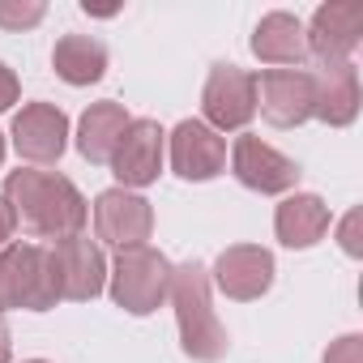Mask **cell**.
Returning <instances> with one entry per match:
<instances>
[{"mask_svg":"<svg viewBox=\"0 0 363 363\" xmlns=\"http://www.w3.org/2000/svg\"><path fill=\"white\" fill-rule=\"evenodd\" d=\"M5 197L13 206V218L39 235V240H65V235H82L90 210H86V197L69 184L65 175L56 171H13L5 179Z\"/></svg>","mask_w":363,"mask_h":363,"instance_id":"6da1fadb","label":"cell"},{"mask_svg":"<svg viewBox=\"0 0 363 363\" xmlns=\"http://www.w3.org/2000/svg\"><path fill=\"white\" fill-rule=\"evenodd\" d=\"M171 303H175V320H179V346H184L189 359L197 363H218L231 346L223 320L214 316L210 308V274L189 261V265H179L171 269Z\"/></svg>","mask_w":363,"mask_h":363,"instance_id":"7a4b0ae2","label":"cell"},{"mask_svg":"<svg viewBox=\"0 0 363 363\" xmlns=\"http://www.w3.org/2000/svg\"><path fill=\"white\" fill-rule=\"evenodd\" d=\"M60 303V282L52 252L39 244H13L0 252V312L5 308H30L48 312Z\"/></svg>","mask_w":363,"mask_h":363,"instance_id":"3957f363","label":"cell"},{"mask_svg":"<svg viewBox=\"0 0 363 363\" xmlns=\"http://www.w3.org/2000/svg\"><path fill=\"white\" fill-rule=\"evenodd\" d=\"M171 291V261L150 248V244H137V248H120L116 252V269H111V299L133 312V316H150Z\"/></svg>","mask_w":363,"mask_h":363,"instance_id":"277c9868","label":"cell"},{"mask_svg":"<svg viewBox=\"0 0 363 363\" xmlns=\"http://www.w3.org/2000/svg\"><path fill=\"white\" fill-rule=\"evenodd\" d=\"M257 107L269 124L295 128L316 111V73L308 69H265L257 77Z\"/></svg>","mask_w":363,"mask_h":363,"instance_id":"5b68a950","label":"cell"},{"mask_svg":"<svg viewBox=\"0 0 363 363\" xmlns=\"http://www.w3.org/2000/svg\"><path fill=\"white\" fill-rule=\"evenodd\" d=\"M359 35H363V5L359 0H329V5L316 9L312 26L303 30L308 56H316L320 69L346 65L350 52L359 48Z\"/></svg>","mask_w":363,"mask_h":363,"instance_id":"8992f818","label":"cell"},{"mask_svg":"<svg viewBox=\"0 0 363 363\" xmlns=\"http://www.w3.org/2000/svg\"><path fill=\"white\" fill-rule=\"evenodd\" d=\"M201 111L214 128H244L257 116V77L235 65H214L201 94Z\"/></svg>","mask_w":363,"mask_h":363,"instance_id":"52a82bcc","label":"cell"},{"mask_svg":"<svg viewBox=\"0 0 363 363\" xmlns=\"http://www.w3.org/2000/svg\"><path fill=\"white\" fill-rule=\"evenodd\" d=\"M231 167H235V179H240L244 189L265 193V197L286 193V189L299 184V167H295V158L278 154L274 145H265V141L252 137V133H244V137L235 141V150H231Z\"/></svg>","mask_w":363,"mask_h":363,"instance_id":"ba28073f","label":"cell"},{"mask_svg":"<svg viewBox=\"0 0 363 363\" xmlns=\"http://www.w3.org/2000/svg\"><path fill=\"white\" fill-rule=\"evenodd\" d=\"M94 231L103 244H116V248H137L150 240L154 231V210L145 197L128 193V189H107L99 201H94Z\"/></svg>","mask_w":363,"mask_h":363,"instance_id":"9c48e42d","label":"cell"},{"mask_svg":"<svg viewBox=\"0 0 363 363\" xmlns=\"http://www.w3.org/2000/svg\"><path fill=\"white\" fill-rule=\"evenodd\" d=\"M52 265H56V282H60V299H94L103 291V278H107V265H103V252L94 240L86 235H65L56 240L52 248Z\"/></svg>","mask_w":363,"mask_h":363,"instance_id":"30bf717a","label":"cell"},{"mask_svg":"<svg viewBox=\"0 0 363 363\" xmlns=\"http://www.w3.org/2000/svg\"><path fill=\"white\" fill-rule=\"evenodd\" d=\"M111 171L124 189H145L162 171V128L158 120H133L111 154Z\"/></svg>","mask_w":363,"mask_h":363,"instance_id":"8fae6325","label":"cell"},{"mask_svg":"<svg viewBox=\"0 0 363 363\" xmlns=\"http://www.w3.org/2000/svg\"><path fill=\"white\" fill-rule=\"evenodd\" d=\"M171 167L184 179H214L227 167V141L206 120H184L171 133Z\"/></svg>","mask_w":363,"mask_h":363,"instance_id":"7c38bea8","label":"cell"},{"mask_svg":"<svg viewBox=\"0 0 363 363\" xmlns=\"http://www.w3.org/2000/svg\"><path fill=\"white\" fill-rule=\"evenodd\" d=\"M69 141V116L52 103H26L13 116V145L26 162H56Z\"/></svg>","mask_w":363,"mask_h":363,"instance_id":"4fadbf2b","label":"cell"},{"mask_svg":"<svg viewBox=\"0 0 363 363\" xmlns=\"http://www.w3.org/2000/svg\"><path fill=\"white\" fill-rule=\"evenodd\" d=\"M214 282L227 299H240V303H252L261 299L269 286H274V257L257 244H235L218 257L214 265Z\"/></svg>","mask_w":363,"mask_h":363,"instance_id":"5bb4252c","label":"cell"},{"mask_svg":"<svg viewBox=\"0 0 363 363\" xmlns=\"http://www.w3.org/2000/svg\"><path fill=\"white\" fill-rule=\"evenodd\" d=\"M252 52L257 60L265 65H303L308 60V39H303V26L299 18L291 13H265L252 30Z\"/></svg>","mask_w":363,"mask_h":363,"instance_id":"9a60e30c","label":"cell"},{"mask_svg":"<svg viewBox=\"0 0 363 363\" xmlns=\"http://www.w3.org/2000/svg\"><path fill=\"white\" fill-rule=\"evenodd\" d=\"M274 231L286 248H312L325 231H329V206L312 193H295L278 206L274 214Z\"/></svg>","mask_w":363,"mask_h":363,"instance_id":"2e32d148","label":"cell"},{"mask_svg":"<svg viewBox=\"0 0 363 363\" xmlns=\"http://www.w3.org/2000/svg\"><path fill=\"white\" fill-rule=\"evenodd\" d=\"M316 120H325L329 128H342L359 116V73L354 65H329L316 77Z\"/></svg>","mask_w":363,"mask_h":363,"instance_id":"e0dca14e","label":"cell"},{"mask_svg":"<svg viewBox=\"0 0 363 363\" xmlns=\"http://www.w3.org/2000/svg\"><path fill=\"white\" fill-rule=\"evenodd\" d=\"M133 120H128V111L120 107V103H94L86 116H82V128H77V150H82V158H90V162H111V154H116V145H120V137H124V128H128Z\"/></svg>","mask_w":363,"mask_h":363,"instance_id":"ac0fdd59","label":"cell"},{"mask_svg":"<svg viewBox=\"0 0 363 363\" xmlns=\"http://www.w3.org/2000/svg\"><path fill=\"white\" fill-rule=\"evenodd\" d=\"M52 65L69 86H90L107 73V48L90 35H65L52 52Z\"/></svg>","mask_w":363,"mask_h":363,"instance_id":"d6986e66","label":"cell"},{"mask_svg":"<svg viewBox=\"0 0 363 363\" xmlns=\"http://www.w3.org/2000/svg\"><path fill=\"white\" fill-rule=\"evenodd\" d=\"M43 0H0V26L5 30H30L43 22Z\"/></svg>","mask_w":363,"mask_h":363,"instance_id":"ffe728a7","label":"cell"},{"mask_svg":"<svg viewBox=\"0 0 363 363\" xmlns=\"http://www.w3.org/2000/svg\"><path fill=\"white\" fill-rule=\"evenodd\" d=\"M325 363H363V337H359V333L337 337V342L325 350Z\"/></svg>","mask_w":363,"mask_h":363,"instance_id":"44dd1931","label":"cell"},{"mask_svg":"<svg viewBox=\"0 0 363 363\" xmlns=\"http://www.w3.org/2000/svg\"><path fill=\"white\" fill-rule=\"evenodd\" d=\"M342 248H346L350 257L363 252V244H359V210H350V214L342 218Z\"/></svg>","mask_w":363,"mask_h":363,"instance_id":"7402d4cb","label":"cell"},{"mask_svg":"<svg viewBox=\"0 0 363 363\" xmlns=\"http://www.w3.org/2000/svg\"><path fill=\"white\" fill-rule=\"evenodd\" d=\"M18 103V77L9 65H0V111H9Z\"/></svg>","mask_w":363,"mask_h":363,"instance_id":"603a6c76","label":"cell"},{"mask_svg":"<svg viewBox=\"0 0 363 363\" xmlns=\"http://www.w3.org/2000/svg\"><path fill=\"white\" fill-rule=\"evenodd\" d=\"M13 231H18V218H13V206L0 197V248H5L9 240H13Z\"/></svg>","mask_w":363,"mask_h":363,"instance_id":"cb8c5ba5","label":"cell"},{"mask_svg":"<svg viewBox=\"0 0 363 363\" xmlns=\"http://www.w3.org/2000/svg\"><path fill=\"white\" fill-rule=\"evenodd\" d=\"M9 354H13V346H9V325H5V316H0V363H9Z\"/></svg>","mask_w":363,"mask_h":363,"instance_id":"d4e9b609","label":"cell"},{"mask_svg":"<svg viewBox=\"0 0 363 363\" xmlns=\"http://www.w3.org/2000/svg\"><path fill=\"white\" fill-rule=\"evenodd\" d=\"M0 162H5V137H0Z\"/></svg>","mask_w":363,"mask_h":363,"instance_id":"484cf974","label":"cell"},{"mask_svg":"<svg viewBox=\"0 0 363 363\" xmlns=\"http://www.w3.org/2000/svg\"><path fill=\"white\" fill-rule=\"evenodd\" d=\"M30 363H43V359H30Z\"/></svg>","mask_w":363,"mask_h":363,"instance_id":"4316f807","label":"cell"}]
</instances>
